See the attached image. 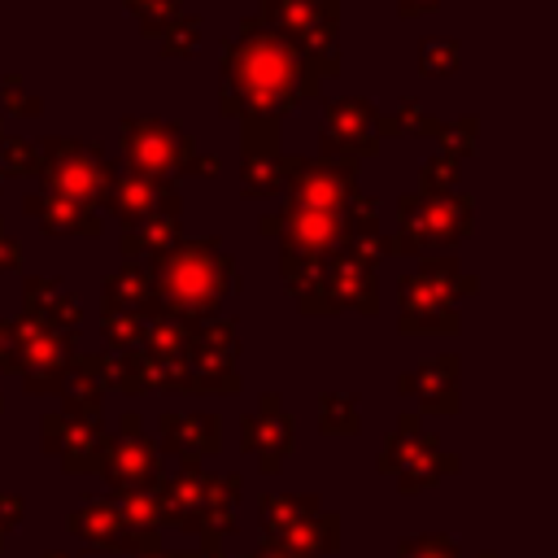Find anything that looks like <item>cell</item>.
<instances>
[{
	"instance_id": "1",
	"label": "cell",
	"mask_w": 558,
	"mask_h": 558,
	"mask_svg": "<svg viewBox=\"0 0 558 558\" xmlns=\"http://www.w3.org/2000/svg\"><path fill=\"white\" fill-rule=\"evenodd\" d=\"M218 70V109L227 118L262 113L283 122V113L323 92V83L301 65L292 39L262 26L257 17H244L240 31L222 44Z\"/></svg>"
},
{
	"instance_id": "2",
	"label": "cell",
	"mask_w": 558,
	"mask_h": 558,
	"mask_svg": "<svg viewBox=\"0 0 558 558\" xmlns=\"http://www.w3.org/2000/svg\"><path fill=\"white\" fill-rule=\"evenodd\" d=\"M144 266H148V279H153L157 314L179 318L187 327L218 314V305L227 301L231 279H235V262H231V253L222 248L218 235L179 240V244L161 248L157 257H148Z\"/></svg>"
},
{
	"instance_id": "3",
	"label": "cell",
	"mask_w": 558,
	"mask_h": 558,
	"mask_svg": "<svg viewBox=\"0 0 558 558\" xmlns=\"http://www.w3.org/2000/svg\"><path fill=\"white\" fill-rule=\"evenodd\" d=\"M471 227H475V201L466 192H449V196L401 192L397 196L392 257L458 253V244L471 235Z\"/></svg>"
},
{
	"instance_id": "4",
	"label": "cell",
	"mask_w": 558,
	"mask_h": 558,
	"mask_svg": "<svg viewBox=\"0 0 558 558\" xmlns=\"http://www.w3.org/2000/svg\"><path fill=\"white\" fill-rule=\"evenodd\" d=\"M480 283L458 266V253H427L418 257V270L397 279L401 296V331H453L458 314L453 301L471 296Z\"/></svg>"
},
{
	"instance_id": "5",
	"label": "cell",
	"mask_w": 558,
	"mask_h": 558,
	"mask_svg": "<svg viewBox=\"0 0 558 558\" xmlns=\"http://www.w3.org/2000/svg\"><path fill=\"white\" fill-rule=\"evenodd\" d=\"M39 192L78 201L87 209H105V196L118 179V161L105 157L96 144L87 140H70V135H48L39 140Z\"/></svg>"
},
{
	"instance_id": "6",
	"label": "cell",
	"mask_w": 558,
	"mask_h": 558,
	"mask_svg": "<svg viewBox=\"0 0 558 558\" xmlns=\"http://www.w3.org/2000/svg\"><path fill=\"white\" fill-rule=\"evenodd\" d=\"M118 140H122V157L126 170L153 174V179H187L192 161H196V140L170 122V118H153V113H126L118 122Z\"/></svg>"
},
{
	"instance_id": "7",
	"label": "cell",
	"mask_w": 558,
	"mask_h": 558,
	"mask_svg": "<svg viewBox=\"0 0 558 558\" xmlns=\"http://www.w3.org/2000/svg\"><path fill=\"white\" fill-rule=\"evenodd\" d=\"M379 153V109L366 96H336L323 105V131H318V161L331 166H357Z\"/></svg>"
},
{
	"instance_id": "8",
	"label": "cell",
	"mask_w": 558,
	"mask_h": 558,
	"mask_svg": "<svg viewBox=\"0 0 558 558\" xmlns=\"http://www.w3.org/2000/svg\"><path fill=\"white\" fill-rule=\"evenodd\" d=\"M283 192L296 209L344 214V205L357 196V166H331L305 153H283Z\"/></svg>"
},
{
	"instance_id": "9",
	"label": "cell",
	"mask_w": 558,
	"mask_h": 558,
	"mask_svg": "<svg viewBox=\"0 0 558 558\" xmlns=\"http://www.w3.org/2000/svg\"><path fill=\"white\" fill-rule=\"evenodd\" d=\"M283 126L279 118H240V196L270 201L283 192Z\"/></svg>"
},
{
	"instance_id": "10",
	"label": "cell",
	"mask_w": 558,
	"mask_h": 558,
	"mask_svg": "<svg viewBox=\"0 0 558 558\" xmlns=\"http://www.w3.org/2000/svg\"><path fill=\"white\" fill-rule=\"evenodd\" d=\"M257 231L279 240V253L305 257V262H327L344 244L340 214H318V209H296V205H283L279 214H262Z\"/></svg>"
},
{
	"instance_id": "11",
	"label": "cell",
	"mask_w": 558,
	"mask_h": 558,
	"mask_svg": "<svg viewBox=\"0 0 558 558\" xmlns=\"http://www.w3.org/2000/svg\"><path fill=\"white\" fill-rule=\"evenodd\" d=\"M105 209L126 227L144 222L148 214H183V196L170 179H153V174H140V170H118L109 196H105Z\"/></svg>"
},
{
	"instance_id": "12",
	"label": "cell",
	"mask_w": 558,
	"mask_h": 558,
	"mask_svg": "<svg viewBox=\"0 0 558 558\" xmlns=\"http://www.w3.org/2000/svg\"><path fill=\"white\" fill-rule=\"evenodd\" d=\"M323 288H327V296H331L336 310H357V314H375L379 310L375 270L362 266L357 257H349L344 248H336L323 262Z\"/></svg>"
},
{
	"instance_id": "13",
	"label": "cell",
	"mask_w": 558,
	"mask_h": 558,
	"mask_svg": "<svg viewBox=\"0 0 558 558\" xmlns=\"http://www.w3.org/2000/svg\"><path fill=\"white\" fill-rule=\"evenodd\" d=\"M22 209L48 231V235H83V240H96L105 231L100 214L78 205V201H65V196H52V192H26L22 196Z\"/></svg>"
},
{
	"instance_id": "14",
	"label": "cell",
	"mask_w": 558,
	"mask_h": 558,
	"mask_svg": "<svg viewBox=\"0 0 558 558\" xmlns=\"http://www.w3.org/2000/svg\"><path fill=\"white\" fill-rule=\"evenodd\" d=\"M100 310L113 314H135V318H157V296L144 262H122L113 275L100 283Z\"/></svg>"
},
{
	"instance_id": "15",
	"label": "cell",
	"mask_w": 558,
	"mask_h": 558,
	"mask_svg": "<svg viewBox=\"0 0 558 558\" xmlns=\"http://www.w3.org/2000/svg\"><path fill=\"white\" fill-rule=\"evenodd\" d=\"M22 301H26V318L48 331H70L78 323V301L65 296V288L52 275H31L22 283Z\"/></svg>"
},
{
	"instance_id": "16",
	"label": "cell",
	"mask_w": 558,
	"mask_h": 558,
	"mask_svg": "<svg viewBox=\"0 0 558 558\" xmlns=\"http://www.w3.org/2000/svg\"><path fill=\"white\" fill-rule=\"evenodd\" d=\"M253 17L292 39L318 22H340V0H262Z\"/></svg>"
},
{
	"instance_id": "17",
	"label": "cell",
	"mask_w": 558,
	"mask_h": 558,
	"mask_svg": "<svg viewBox=\"0 0 558 558\" xmlns=\"http://www.w3.org/2000/svg\"><path fill=\"white\" fill-rule=\"evenodd\" d=\"M179 240H183V214H148L144 222L122 231V257L126 262H140V257L148 262V257H157L161 248H170Z\"/></svg>"
},
{
	"instance_id": "18",
	"label": "cell",
	"mask_w": 558,
	"mask_h": 558,
	"mask_svg": "<svg viewBox=\"0 0 558 558\" xmlns=\"http://www.w3.org/2000/svg\"><path fill=\"white\" fill-rule=\"evenodd\" d=\"M292 48L301 57V65L323 83L340 74V22H318L301 35H292Z\"/></svg>"
},
{
	"instance_id": "19",
	"label": "cell",
	"mask_w": 558,
	"mask_h": 558,
	"mask_svg": "<svg viewBox=\"0 0 558 558\" xmlns=\"http://www.w3.org/2000/svg\"><path fill=\"white\" fill-rule=\"evenodd\" d=\"M436 131H440V118H432L427 109H418L414 96H401L388 118L379 113V140L384 135H436Z\"/></svg>"
},
{
	"instance_id": "20",
	"label": "cell",
	"mask_w": 558,
	"mask_h": 558,
	"mask_svg": "<svg viewBox=\"0 0 558 558\" xmlns=\"http://www.w3.org/2000/svg\"><path fill=\"white\" fill-rule=\"evenodd\" d=\"M201 39H205V26H201V17H196V13H179V17L157 35L161 52H166V57H174V61L196 57V52H201Z\"/></svg>"
},
{
	"instance_id": "21",
	"label": "cell",
	"mask_w": 558,
	"mask_h": 558,
	"mask_svg": "<svg viewBox=\"0 0 558 558\" xmlns=\"http://www.w3.org/2000/svg\"><path fill=\"white\" fill-rule=\"evenodd\" d=\"M0 174L4 179H35L39 174V144L26 135H4L0 144Z\"/></svg>"
},
{
	"instance_id": "22",
	"label": "cell",
	"mask_w": 558,
	"mask_h": 558,
	"mask_svg": "<svg viewBox=\"0 0 558 558\" xmlns=\"http://www.w3.org/2000/svg\"><path fill=\"white\" fill-rule=\"evenodd\" d=\"M458 166L462 161H453L449 153H432L418 166V192L423 196H449V192H458Z\"/></svg>"
},
{
	"instance_id": "23",
	"label": "cell",
	"mask_w": 558,
	"mask_h": 558,
	"mask_svg": "<svg viewBox=\"0 0 558 558\" xmlns=\"http://www.w3.org/2000/svg\"><path fill=\"white\" fill-rule=\"evenodd\" d=\"M436 140H440V153H449L453 161H462V157H471V153H475L480 118H475V113H462V118H453V122H440Z\"/></svg>"
},
{
	"instance_id": "24",
	"label": "cell",
	"mask_w": 558,
	"mask_h": 558,
	"mask_svg": "<svg viewBox=\"0 0 558 558\" xmlns=\"http://www.w3.org/2000/svg\"><path fill=\"white\" fill-rule=\"evenodd\" d=\"M126 13L140 22V31L148 39H157L179 13H183V0H126Z\"/></svg>"
},
{
	"instance_id": "25",
	"label": "cell",
	"mask_w": 558,
	"mask_h": 558,
	"mask_svg": "<svg viewBox=\"0 0 558 558\" xmlns=\"http://www.w3.org/2000/svg\"><path fill=\"white\" fill-rule=\"evenodd\" d=\"M453 375H458V362H453V357H445V362H432V366H423L418 375H405V379H401V388H405V392L423 388V392H427L436 405H449L445 388L453 384Z\"/></svg>"
},
{
	"instance_id": "26",
	"label": "cell",
	"mask_w": 558,
	"mask_h": 558,
	"mask_svg": "<svg viewBox=\"0 0 558 558\" xmlns=\"http://www.w3.org/2000/svg\"><path fill=\"white\" fill-rule=\"evenodd\" d=\"M458 61H462V44H458V39H427V44L418 48V74H427V78L453 74Z\"/></svg>"
},
{
	"instance_id": "27",
	"label": "cell",
	"mask_w": 558,
	"mask_h": 558,
	"mask_svg": "<svg viewBox=\"0 0 558 558\" xmlns=\"http://www.w3.org/2000/svg\"><path fill=\"white\" fill-rule=\"evenodd\" d=\"M187 340H192V327H187V323H179V318L157 314V318H153V327H148V344H153V353H157V357H183Z\"/></svg>"
},
{
	"instance_id": "28",
	"label": "cell",
	"mask_w": 558,
	"mask_h": 558,
	"mask_svg": "<svg viewBox=\"0 0 558 558\" xmlns=\"http://www.w3.org/2000/svg\"><path fill=\"white\" fill-rule=\"evenodd\" d=\"M0 113H13V118H39L44 113V100L35 92H26V78L17 70L0 78Z\"/></svg>"
},
{
	"instance_id": "29",
	"label": "cell",
	"mask_w": 558,
	"mask_h": 558,
	"mask_svg": "<svg viewBox=\"0 0 558 558\" xmlns=\"http://www.w3.org/2000/svg\"><path fill=\"white\" fill-rule=\"evenodd\" d=\"M340 227H344V240H357V235H375V231H384V227H379V201L357 192V196L344 205Z\"/></svg>"
},
{
	"instance_id": "30",
	"label": "cell",
	"mask_w": 558,
	"mask_h": 558,
	"mask_svg": "<svg viewBox=\"0 0 558 558\" xmlns=\"http://www.w3.org/2000/svg\"><path fill=\"white\" fill-rule=\"evenodd\" d=\"M100 331H105L118 349H135V344L144 340V323H140L135 314H113V310H105V314H100Z\"/></svg>"
},
{
	"instance_id": "31",
	"label": "cell",
	"mask_w": 558,
	"mask_h": 558,
	"mask_svg": "<svg viewBox=\"0 0 558 558\" xmlns=\"http://www.w3.org/2000/svg\"><path fill=\"white\" fill-rule=\"evenodd\" d=\"M22 266V244L4 231V218H0V270H17Z\"/></svg>"
},
{
	"instance_id": "32",
	"label": "cell",
	"mask_w": 558,
	"mask_h": 558,
	"mask_svg": "<svg viewBox=\"0 0 558 558\" xmlns=\"http://www.w3.org/2000/svg\"><path fill=\"white\" fill-rule=\"evenodd\" d=\"M222 170V161L214 157V153H196V161H192V179H214Z\"/></svg>"
},
{
	"instance_id": "33",
	"label": "cell",
	"mask_w": 558,
	"mask_h": 558,
	"mask_svg": "<svg viewBox=\"0 0 558 558\" xmlns=\"http://www.w3.org/2000/svg\"><path fill=\"white\" fill-rule=\"evenodd\" d=\"M432 9H440V0H397L401 17H418V13H432Z\"/></svg>"
},
{
	"instance_id": "34",
	"label": "cell",
	"mask_w": 558,
	"mask_h": 558,
	"mask_svg": "<svg viewBox=\"0 0 558 558\" xmlns=\"http://www.w3.org/2000/svg\"><path fill=\"white\" fill-rule=\"evenodd\" d=\"M0 144H4V113H0Z\"/></svg>"
},
{
	"instance_id": "35",
	"label": "cell",
	"mask_w": 558,
	"mask_h": 558,
	"mask_svg": "<svg viewBox=\"0 0 558 558\" xmlns=\"http://www.w3.org/2000/svg\"><path fill=\"white\" fill-rule=\"evenodd\" d=\"M0 187H4V174H0Z\"/></svg>"
}]
</instances>
